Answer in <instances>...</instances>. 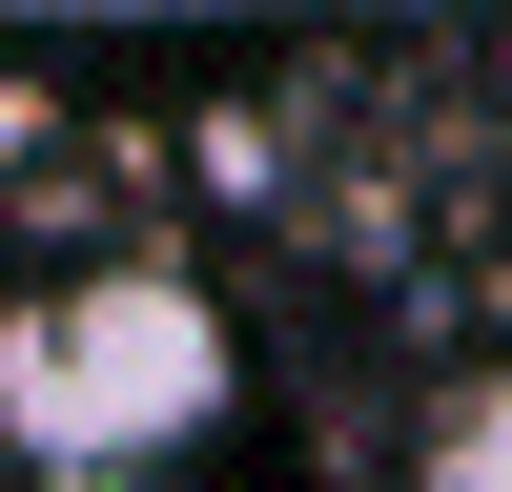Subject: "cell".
<instances>
[{"instance_id": "obj_1", "label": "cell", "mask_w": 512, "mask_h": 492, "mask_svg": "<svg viewBox=\"0 0 512 492\" xmlns=\"http://www.w3.org/2000/svg\"><path fill=\"white\" fill-rule=\"evenodd\" d=\"M246 390V328L205 267H62L0 308V451H41V472H164V451H205Z\"/></svg>"}, {"instance_id": "obj_2", "label": "cell", "mask_w": 512, "mask_h": 492, "mask_svg": "<svg viewBox=\"0 0 512 492\" xmlns=\"http://www.w3.org/2000/svg\"><path fill=\"white\" fill-rule=\"evenodd\" d=\"M431 492H512V369H472L431 410Z\"/></svg>"}]
</instances>
